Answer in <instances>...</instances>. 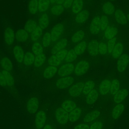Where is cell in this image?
<instances>
[{"label": "cell", "mask_w": 129, "mask_h": 129, "mask_svg": "<svg viewBox=\"0 0 129 129\" xmlns=\"http://www.w3.org/2000/svg\"><path fill=\"white\" fill-rule=\"evenodd\" d=\"M50 4L49 0H38V11L42 13L46 11Z\"/></svg>", "instance_id": "d590c367"}, {"label": "cell", "mask_w": 129, "mask_h": 129, "mask_svg": "<svg viewBox=\"0 0 129 129\" xmlns=\"http://www.w3.org/2000/svg\"><path fill=\"white\" fill-rule=\"evenodd\" d=\"M90 31L91 34L96 35L101 30L100 17L97 16L95 17L92 20L90 25Z\"/></svg>", "instance_id": "9c48e42d"}, {"label": "cell", "mask_w": 129, "mask_h": 129, "mask_svg": "<svg viewBox=\"0 0 129 129\" xmlns=\"http://www.w3.org/2000/svg\"><path fill=\"white\" fill-rule=\"evenodd\" d=\"M111 82L108 79H105L101 82L99 87V91L102 95H105L109 92Z\"/></svg>", "instance_id": "2e32d148"}, {"label": "cell", "mask_w": 129, "mask_h": 129, "mask_svg": "<svg viewBox=\"0 0 129 129\" xmlns=\"http://www.w3.org/2000/svg\"><path fill=\"white\" fill-rule=\"evenodd\" d=\"M68 112L61 107H58L55 111V116L57 121L61 124H66L69 120Z\"/></svg>", "instance_id": "3957f363"}, {"label": "cell", "mask_w": 129, "mask_h": 129, "mask_svg": "<svg viewBox=\"0 0 129 129\" xmlns=\"http://www.w3.org/2000/svg\"><path fill=\"white\" fill-rule=\"evenodd\" d=\"M0 64L4 70L8 72L11 71L13 69V64L11 60L7 57H5L1 60Z\"/></svg>", "instance_id": "603a6c76"}, {"label": "cell", "mask_w": 129, "mask_h": 129, "mask_svg": "<svg viewBox=\"0 0 129 129\" xmlns=\"http://www.w3.org/2000/svg\"><path fill=\"white\" fill-rule=\"evenodd\" d=\"M64 30V27L62 24H57L54 26L50 31V36L51 41L54 42L56 41Z\"/></svg>", "instance_id": "52a82bcc"}, {"label": "cell", "mask_w": 129, "mask_h": 129, "mask_svg": "<svg viewBox=\"0 0 129 129\" xmlns=\"http://www.w3.org/2000/svg\"><path fill=\"white\" fill-rule=\"evenodd\" d=\"M77 57V54L76 53L74 49H71L68 52L67 56L65 58V61L67 62H71L74 61Z\"/></svg>", "instance_id": "bcb514c9"}, {"label": "cell", "mask_w": 129, "mask_h": 129, "mask_svg": "<svg viewBox=\"0 0 129 129\" xmlns=\"http://www.w3.org/2000/svg\"><path fill=\"white\" fill-rule=\"evenodd\" d=\"M32 50L33 53L36 55L42 53L43 52V48L42 46L38 42H34L32 46Z\"/></svg>", "instance_id": "7bdbcfd3"}, {"label": "cell", "mask_w": 129, "mask_h": 129, "mask_svg": "<svg viewBox=\"0 0 129 129\" xmlns=\"http://www.w3.org/2000/svg\"><path fill=\"white\" fill-rule=\"evenodd\" d=\"M43 129H52V126L49 124H46L43 127Z\"/></svg>", "instance_id": "680465c9"}, {"label": "cell", "mask_w": 129, "mask_h": 129, "mask_svg": "<svg viewBox=\"0 0 129 129\" xmlns=\"http://www.w3.org/2000/svg\"><path fill=\"white\" fill-rule=\"evenodd\" d=\"M35 56L34 54L31 52H27L24 55L23 62L26 66H30L34 63Z\"/></svg>", "instance_id": "1f68e13d"}, {"label": "cell", "mask_w": 129, "mask_h": 129, "mask_svg": "<svg viewBox=\"0 0 129 129\" xmlns=\"http://www.w3.org/2000/svg\"><path fill=\"white\" fill-rule=\"evenodd\" d=\"M89 16V12L86 10L81 11L80 13L77 14L75 18V21L78 24H81L85 22L88 18Z\"/></svg>", "instance_id": "d6986e66"}, {"label": "cell", "mask_w": 129, "mask_h": 129, "mask_svg": "<svg viewBox=\"0 0 129 129\" xmlns=\"http://www.w3.org/2000/svg\"><path fill=\"white\" fill-rule=\"evenodd\" d=\"M109 1H114V0H109Z\"/></svg>", "instance_id": "6125c7cd"}, {"label": "cell", "mask_w": 129, "mask_h": 129, "mask_svg": "<svg viewBox=\"0 0 129 129\" xmlns=\"http://www.w3.org/2000/svg\"><path fill=\"white\" fill-rule=\"evenodd\" d=\"M64 9V8L62 5H57L52 7L50 9V11L51 13L54 15L58 16L60 15L63 12Z\"/></svg>", "instance_id": "f6af8a7d"}, {"label": "cell", "mask_w": 129, "mask_h": 129, "mask_svg": "<svg viewBox=\"0 0 129 129\" xmlns=\"http://www.w3.org/2000/svg\"><path fill=\"white\" fill-rule=\"evenodd\" d=\"M81 109L80 107H76L71 111L69 115V119L71 122L76 121L80 117L81 114Z\"/></svg>", "instance_id": "44dd1931"}, {"label": "cell", "mask_w": 129, "mask_h": 129, "mask_svg": "<svg viewBox=\"0 0 129 129\" xmlns=\"http://www.w3.org/2000/svg\"><path fill=\"white\" fill-rule=\"evenodd\" d=\"M73 2L74 0H65L62 6L64 7V8L69 9L72 7Z\"/></svg>", "instance_id": "db71d44e"}, {"label": "cell", "mask_w": 129, "mask_h": 129, "mask_svg": "<svg viewBox=\"0 0 129 129\" xmlns=\"http://www.w3.org/2000/svg\"><path fill=\"white\" fill-rule=\"evenodd\" d=\"M46 59L45 55L44 53L37 55L35 56L34 65L35 67L38 68L40 67L45 61Z\"/></svg>", "instance_id": "8d00e7d4"}, {"label": "cell", "mask_w": 129, "mask_h": 129, "mask_svg": "<svg viewBox=\"0 0 129 129\" xmlns=\"http://www.w3.org/2000/svg\"><path fill=\"white\" fill-rule=\"evenodd\" d=\"M89 53L91 56H96L99 53V43L96 40H91L87 46Z\"/></svg>", "instance_id": "8fae6325"}, {"label": "cell", "mask_w": 129, "mask_h": 129, "mask_svg": "<svg viewBox=\"0 0 129 129\" xmlns=\"http://www.w3.org/2000/svg\"><path fill=\"white\" fill-rule=\"evenodd\" d=\"M119 89V82L117 79H114L111 83L110 93L112 95H114Z\"/></svg>", "instance_id": "b9f144b4"}, {"label": "cell", "mask_w": 129, "mask_h": 129, "mask_svg": "<svg viewBox=\"0 0 129 129\" xmlns=\"http://www.w3.org/2000/svg\"><path fill=\"white\" fill-rule=\"evenodd\" d=\"M129 63V56L128 54H122L118 59L117 62V70L119 72L125 71L128 64Z\"/></svg>", "instance_id": "8992f818"}, {"label": "cell", "mask_w": 129, "mask_h": 129, "mask_svg": "<svg viewBox=\"0 0 129 129\" xmlns=\"http://www.w3.org/2000/svg\"><path fill=\"white\" fill-rule=\"evenodd\" d=\"M61 107L67 112H70L77 107V105L74 101L70 100H67L62 103Z\"/></svg>", "instance_id": "484cf974"}, {"label": "cell", "mask_w": 129, "mask_h": 129, "mask_svg": "<svg viewBox=\"0 0 129 129\" xmlns=\"http://www.w3.org/2000/svg\"><path fill=\"white\" fill-rule=\"evenodd\" d=\"M51 41V38L50 34V33L47 32L44 34L42 37V45L45 47H47L50 44Z\"/></svg>", "instance_id": "7dc6e473"}, {"label": "cell", "mask_w": 129, "mask_h": 129, "mask_svg": "<svg viewBox=\"0 0 129 129\" xmlns=\"http://www.w3.org/2000/svg\"><path fill=\"white\" fill-rule=\"evenodd\" d=\"M14 55L18 62H22L24 60L25 53L22 48L19 45L14 46L13 48Z\"/></svg>", "instance_id": "5bb4252c"}, {"label": "cell", "mask_w": 129, "mask_h": 129, "mask_svg": "<svg viewBox=\"0 0 129 129\" xmlns=\"http://www.w3.org/2000/svg\"><path fill=\"white\" fill-rule=\"evenodd\" d=\"M68 51L66 49H63L59 51H58L55 55L61 61L65 59Z\"/></svg>", "instance_id": "816d5d0a"}, {"label": "cell", "mask_w": 129, "mask_h": 129, "mask_svg": "<svg viewBox=\"0 0 129 129\" xmlns=\"http://www.w3.org/2000/svg\"><path fill=\"white\" fill-rule=\"evenodd\" d=\"M95 83L93 81L89 80L84 83L83 93L84 95H87L92 90L94 89Z\"/></svg>", "instance_id": "836d02e7"}, {"label": "cell", "mask_w": 129, "mask_h": 129, "mask_svg": "<svg viewBox=\"0 0 129 129\" xmlns=\"http://www.w3.org/2000/svg\"><path fill=\"white\" fill-rule=\"evenodd\" d=\"M49 22L48 16L44 13L42 14L39 20V26H40L42 29H45L48 25Z\"/></svg>", "instance_id": "4dcf8cb0"}, {"label": "cell", "mask_w": 129, "mask_h": 129, "mask_svg": "<svg viewBox=\"0 0 129 129\" xmlns=\"http://www.w3.org/2000/svg\"><path fill=\"white\" fill-rule=\"evenodd\" d=\"M123 49V45L120 42L117 43L114 47V48L111 53V55L113 58L114 59H118L122 55Z\"/></svg>", "instance_id": "ac0fdd59"}, {"label": "cell", "mask_w": 129, "mask_h": 129, "mask_svg": "<svg viewBox=\"0 0 129 129\" xmlns=\"http://www.w3.org/2000/svg\"><path fill=\"white\" fill-rule=\"evenodd\" d=\"M74 70V66L72 63L69 62L63 64L58 71V75L63 77L69 76Z\"/></svg>", "instance_id": "5b68a950"}, {"label": "cell", "mask_w": 129, "mask_h": 129, "mask_svg": "<svg viewBox=\"0 0 129 129\" xmlns=\"http://www.w3.org/2000/svg\"><path fill=\"white\" fill-rule=\"evenodd\" d=\"M98 93L95 89L92 90L87 95L86 98V101L87 104L91 105L93 104L97 99Z\"/></svg>", "instance_id": "cb8c5ba5"}, {"label": "cell", "mask_w": 129, "mask_h": 129, "mask_svg": "<svg viewBox=\"0 0 129 129\" xmlns=\"http://www.w3.org/2000/svg\"><path fill=\"white\" fill-rule=\"evenodd\" d=\"M84 86V83L82 82H79L76 83L69 88V94L73 97L79 96L83 92Z\"/></svg>", "instance_id": "277c9868"}, {"label": "cell", "mask_w": 129, "mask_h": 129, "mask_svg": "<svg viewBox=\"0 0 129 129\" xmlns=\"http://www.w3.org/2000/svg\"><path fill=\"white\" fill-rule=\"evenodd\" d=\"M100 115V112L97 110H94L87 113L84 117L83 120L85 122H91L97 118Z\"/></svg>", "instance_id": "f546056e"}, {"label": "cell", "mask_w": 129, "mask_h": 129, "mask_svg": "<svg viewBox=\"0 0 129 129\" xmlns=\"http://www.w3.org/2000/svg\"><path fill=\"white\" fill-rule=\"evenodd\" d=\"M124 109V106L121 104L116 105L112 110V116L114 119L117 118L121 114Z\"/></svg>", "instance_id": "d6a6232c"}, {"label": "cell", "mask_w": 129, "mask_h": 129, "mask_svg": "<svg viewBox=\"0 0 129 129\" xmlns=\"http://www.w3.org/2000/svg\"><path fill=\"white\" fill-rule=\"evenodd\" d=\"M2 73L4 75V77L6 81L7 86L9 87L12 86L14 84V80L12 75L9 73V72L5 70L2 71Z\"/></svg>", "instance_id": "e575fe53"}, {"label": "cell", "mask_w": 129, "mask_h": 129, "mask_svg": "<svg viewBox=\"0 0 129 129\" xmlns=\"http://www.w3.org/2000/svg\"><path fill=\"white\" fill-rule=\"evenodd\" d=\"M116 39L115 37H114L109 40L108 42V44L107 45V48H108V53L109 54H111L112 50L114 48V47L116 44Z\"/></svg>", "instance_id": "681fc988"}, {"label": "cell", "mask_w": 129, "mask_h": 129, "mask_svg": "<svg viewBox=\"0 0 129 129\" xmlns=\"http://www.w3.org/2000/svg\"><path fill=\"white\" fill-rule=\"evenodd\" d=\"M49 1H50V3L52 4L56 3V0H49Z\"/></svg>", "instance_id": "91938a15"}, {"label": "cell", "mask_w": 129, "mask_h": 129, "mask_svg": "<svg viewBox=\"0 0 129 129\" xmlns=\"http://www.w3.org/2000/svg\"><path fill=\"white\" fill-rule=\"evenodd\" d=\"M16 39L19 42H25L27 40L29 37L28 33L23 29H20L17 31L15 34Z\"/></svg>", "instance_id": "7402d4cb"}, {"label": "cell", "mask_w": 129, "mask_h": 129, "mask_svg": "<svg viewBox=\"0 0 129 129\" xmlns=\"http://www.w3.org/2000/svg\"><path fill=\"white\" fill-rule=\"evenodd\" d=\"M90 64L88 61L85 60L79 61L75 68V73L77 76H81L86 73L88 70Z\"/></svg>", "instance_id": "6da1fadb"}, {"label": "cell", "mask_w": 129, "mask_h": 129, "mask_svg": "<svg viewBox=\"0 0 129 129\" xmlns=\"http://www.w3.org/2000/svg\"><path fill=\"white\" fill-rule=\"evenodd\" d=\"M61 62V60H60L55 55H52L48 60V63L49 66L56 67L59 66Z\"/></svg>", "instance_id": "ee69618b"}, {"label": "cell", "mask_w": 129, "mask_h": 129, "mask_svg": "<svg viewBox=\"0 0 129 129\" xmlns=\"http://www.w3.org/2000/svg\"><path fill=\"white\" fill-rule=\"evenodd\" d=\"M127 20H128V21L129 22V13L127 15Z\"/></svg>", "instance_id": "94428289"}, {"label": "cell", "mask_w": 129, "mask_h": 129, "mask_svg": "<svg viewBox=\"0 0 129 129\" xmlns=\"http://www.w3.org/2000/svg\"><path fill=\"white\" fill-rule=\"evenodd\" d=\"M103 123L100 121H97L92 124L90 127V129H102Z\"/></svg>", "instance_id": "f5cc1de1"}, {"label": "cell", "mask_w": 129, "mask_h": 129, "mask_svg": "<svg viewBox=\"0 0 129 129\" xmlns=\"http://www.w3.org/2000/svg\"><path fill=\"white\" fill-rule=\"evenodd\" d=\"M114 18L117 23L119 24L124 25L127 23V18L121 10L117 9L115 11Z\"/></svg>", "instance_id": "4fadbf2b"}, {"label": "cell", "mask_w": 129, "mask_h": 129, "mask_svg": "<svg viewBox=\"0 0 129 129\" xmlns=\"http://www.w3.org/2000/svg\"><path fill=\"white\" fill-rule=\"evenodd\" d=\"M29 11L32 14H35L38 11V0H31L29 4Z\"/></svg>", "instance_id": "74e56055"}, {"label": "cell", "mask_w": 129, "mask_h": 129, "mask_svg": "<svg viewBox=\"0 0 129 129\" xmlns=\"http://www.w3.org/2000/svg\"><path fill=\"white\" fill-rule=\"evenodd\" d=\"M87 46V45L86 42L85 41H82L75 46L74 50L77 55H80L84 52Z\"/></svg>", "instance_id": "f1b7e54d"}, {"label": "cell", "mask_w": 129, "mask_h": 129, "mask_svg": "<svg viewBox=\"0 0 129 129\" xmlns=\"http://www.w3.org/2000/svg\"><path fill=\"white\" fill-rule=\"evenodd\" d=\"M100 26L101 30L102 31H105L109 26L108 19L105 15H102L100 17Z\"/></svg>", "instance_id": "c3c4849f"}, {"label": "cell", "mask_w": 129, "mask_h": 129, "mask_svg": "<svg viewBox=\"0 0 129 129\" xmlns=\"http://www.w3.org/2000/svg\"><path fill=\"white\" fill-rule=\"evenodd\" d=\"M42 29L39 26H37L35 29L32 32L31 39L33 41H35L38 39L42 34Z\"/></svg>", "instance_id": "60d3db41"}, {"label": "cell", "mask_w": 129, "mask_h": 129, "mask_svg": "<svg viewBox=\"0 0 129 129\" xmlns=\"http://www.w3.org/2000/svg\"><path fill=\"white\" fill-rule=\"evenodd\" d=\"M46 115L45 112L43 110L39 111L36 115L35 118V126L37 129L42 128L46 122Z\"/></svg>", "instance_id": "ba28073f"}, {"label": "cell", "mask_w": 129, "mask_h": 129, "mask_svg": "<svg viewBox=\"0 0 129 129\" xmlns=\"http://www.w3.org/2000/svg\"><path fill=\"white\" fill-rule=\"evenodd\" d=\"M37 23L35 21L30 20H28L25 25V30L28 33H32L37 27Z\"/></svg>", "instance_id": "f35d334b"}, {"label": "cell", "mask_w": 129, "mask_h": 129, "mask_svg": "<svg viewBox=\"0 0 129 129\" xmlns=\"http://www.w3.org/2000/svg\"><path fill=\"white\" fill-rule=\"evenodd\" d=\"M57 69L56 67L49 66L47 67L43 72V77L46 79H50L52 78L57 72Z\"/></svg>", "instance_id": "ffe728a7"}, {"label": "cell", "mask_w": 129, "mask_h": 129, "mask_svg": "<svg viewBox=\"0 0 129 129\" xmlns=\"http://www.w3.org/2000/svg\"><path fill=\"white\" fill-rule=\"evenodd\" d=\"M74 82V79L71 76L61 77L56 82V86L60 89L67 88L70 86Z\"/></svg>", "instance_id": "7a4b0ae2"}, {"label": "cell", "mask_w": 129, "mask_h": 129, "mask_svg": "<svg viewBox=\"0 0 129 129\" xmlns=\"http://www.w3.org/2000/svg\"><path fill=\"white\" fill-rule=\"evenodd\" d=\"M83 7V0H74L72 7V11L74 14H77L82 11Z\"/></svg>", "instance_id": "4316f807"}, {"label": "cell", "mask_w": 129, "mask_h": 129, "mask_svg": "<svg viewBox=\"0 0 129 129\" xmlns=\"http://www.w3.org/2000/svg\"><path fill=\"white\" fill-rule=\"evenodd\" d=\"M117 29L113 26H108L104 31V36L108 39H111L116 36Z\"/></svg>", "instance_id": "d4e9b609"}, {"label": "cell", "mask_w": 129, "mask_h": 129, "mask_svg": "<svg viewBox=\"0 0 129 129\" xmlns=\"http://www.w3.org/2000/svg\"><path fill=\"white\" fill-rule=\"evenodd\" d=\"M74 129H90V127L86 124L82 123L75 126Z\"/></svg>", "instance_id": "11a10c76"}, {"label": "cell", "mask_w": 129, "mask_h": 129, "mask_svg": "<svg viewBox=\"0 0 129 129\" xmlns=\"http://www.w3.org/2000/svg\"><path fill=\"white\" fill-rule=\"evenodd\" d=\"M128 90L125 89L119 90V91L114 95L113 100L116 103H120L127 95Z\"/></svg>", "instance_id": "e0dca14e"}, {"label": "cell", "mask_w": 129, "mask_h": 129, "mask_svg": "<svg viewBox=\"0 0 129 129\" xmlns=\"http://www.w3.org/2000/svg\"><path fill=\"white\" fill-rule=\"evenodd\" d=\"M103 12L107 15H110L113 14L115 12V8L114 5L110 2H106L102 6Z\"/></svg>", "instance_id": "83f0119b"}, {"label": "cell", "mask_w": 129, "mask_h": 129, "mask_svg": "<svg viewBox=\"0 0 129 129\" xmlns=\"http://www.w3.org/2000/svg\"><path fill=\"white\" fill-rule=\"evenodd\" d=\"M39 101L36 97L30 98L27 103V109L30 113H35L39 107Z\"/></svg>", "instance_id": "30bf717a"}, {"label": "cell", "mask_w": 129, "mask_h": 129, "mask_svg": "<svg viewBox=\"0 0 129 129\" xmlns=\"http://www.w3.org/2000/svg\"><path fill=\"white\" fill-rule=\"evenodd\" d=\"M0 85L3 86H7V83H6L5 79L2 73L1 72H0Z\"/></svg>", "instance_id": "9f6ffc18"}, {"label": "cell", "mask_w": 129, "mask_h": 129, "mask_svg": "<svg viewBox=\"0 0 129 129\" xmlns=\"http://www.w3.org/2000/svg\"><path fill=\"white\" fill-rule=\"evenodd\" d=\"M68 44V41L66 38H62L59 40L52 47L51 53L53 55L55 54L58 51L64 49Z\"/></svg>", "instance_id": "9a60e30c"}, {"label": "cell", "mask_w": 129, "mask_h": 129, "mask_svg": "<svg viewBox=\"0 0 129 129\" xmlns=\"http://www.w3.org/2000/svg\"><path fill=\"white\" fill-rule=\"evenodd\" d=\"M65 0H56V4L57 5H61L63 4Z\"/></svg>", "instance_id": "6f0895ef"}, {"label": "cell", "mask_w": 129, "mask_h": 129, "mask_svg": "<svg viewBox=\"0 0 129 129\" xmlns=\"http://www.w3.org/2000/svg\"><path fill=\"white\" fill-rule=\"evenodd\" d=\"M84 36V32L82 30H79L75 32L72 36V41L73 43L79 42L83 39Z\"/></svg>", "instance_id": "ab89813d"}, {"label": "cell", "mask_w": 129, "mask_h": 129, "mask_svg": "<svg viewBox=\"0 0 129 129\" xmlns=\"http://www.w3.org/2000/svg\"><path fill=\"white\" fill-rule=\"evenodd\" d=\"M14 38L15 34L13 30L10 27L6 28L4 32V39L5 42L8 45H12L14 42Z\"/></svg>", "instance_id": "7c38bea8"}, {"label": "cell", "mask_w": 129, "mask_h": 129, "mask_svg": "<svg viewBox=\"0 0 129 129\" xmlns=\"http://www.w3.org/2000/svg\"><path fill=\"white\" fill-rule=\"evenodd\" d=\"M99 53L101 55H105L108 52V48L107 45L103 42H101L99 43Z\"/></svg>", "instance_id": "f907efd6"}]
</instances>
